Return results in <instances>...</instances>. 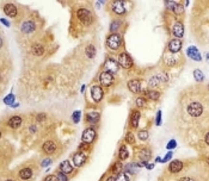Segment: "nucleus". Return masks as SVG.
<instances>
[{
    "instance_id": "f704fd0d",
    "label": "nucleus",
    "mask_w": 209,
    "mask_h": 181,
    "mask_svg": "<svg viewBox=\"0 0 209 181\" xmlns=\"http://www.w3.org/2000/svg\"><path fill=\"white\" fill-rule=\"evenodd\" d=\"M119 25H121V23H119L118 20H114V22L111 23V25H110V31H111L112 34H115V31H117Z\"/></svg>"
},
{
    "instance_id": "0eeeda50",
    "label": "nucleus",
    "mask_w": 209,
    "mask_h": 181,
    "mask_svg": "<svg viewBox=\"0 0 209 181\" xmlns=\"http://www.w3.org/2000/svg\"><path fill=\"white\" fill-rule=\"evenodd\" d=\"M99 81H100V83H102V86L108 87V86H110V85L114 82V76H112L111 73L103 72L99 75Z\"/></svg>"
},
{
    "instance_id": "2f4dec72",
    "label": "nucleus",
    "mask_w": 209,
    "mask_h": 181,
    "mask_svg": "<svg viewBox=\"0 0 209 181\" xmlns=\"http://www.w3.org/2000/svg\"><path fill=\"white\" fill-rule=\"evenodd\" d=\"M4 103L6 104V105H13L15 104V95L13 94H9L7 97H5V99H4Z\"/></svg>"
},
{
    "instance_id": "864d4df0",
    "label": "nucleus",
    "mask_w": 209,
    "mask_h": 181,
    "mask_svg": "<svg viewBox=\"0 0 209 181\" xmlns=\"http://www.w3.org/2000/svg\"><path fill=\"white\" fill-rule=\"evenodd\" d=\"M107 181H115V178H114V176H110V178L107 179Z\"/></svg>"
},
{
    "instance_id": "cd10ccee",
    "label": "nucleus",
    "mask_w": 209,
    "mask_h": 181,
    "mask_svg": "<svg viewBox=\"0 0 209 181\" xmlns=\"http://www.w3.org/2000/svg\"><path fill=\"white\" fill-rule=\"evenodd\" d=\"M194 78H195V80L199 82H202L204 80V75H203V73L201 72L200 69H196L195 72H194Z\"/></svg>"
},
{
    "instance_id": "9b49d317",
    "label": "nucleus",
    "mask_w": 209,
    "mask_h": 181,
    "mask_svg": "<svg viewBox=\"0 0 209 181\" xmlns=\"http://www.w3.org/2000/svg\"><path fill=\"white\" fill-rule=\"evenodd\" d=\"M182 168H183V162L179 161V160H173V161H171L170 164H169V171H170V173H173V174L181 172Z\"/></svg>"
},
{
    "instance_id": "7c9ffc66",
    "label": "nucleus",
    "mask_w": 209,
    "mask_h": 181,
    "mask_svg": "<svg viewBox=\"0 0 209 181\" xmlns=\"http://www.w3.org/2000/svg\"><path fill=\"white\" fill-rule=\"evenodd\" d=\"M122 168H123V164L119 162V161H118V162H115L114 166H112V173H115V174H116V173H122L121 172Z\"/></svg>"
},
{
    "instance_id": "6e6552de",
    "label": "nucleus",
    "mask_w": 209,
    "mask_h": 181,
    "mask_svg": "<svg viewBox=\"0 0 209 181\" xmlns=\"http://www.w3.org/2000/svg\"><path fill=\"white\" fill-rule=\"evenodd\" d=\"M91 97L96 103L103 99V88L98 85H93L91 87Z\"/></svg>"
},
{
    "instance_id": "4d7b16f0",
    "label": "nucleus",
    "mask_w": 209,
    "mask_h": 181,
    "mask_svg": "<svg viewBox=\"0 0 209 181\" xmlns=\"http://www.w3.org/2000/svg\"><path fill=\"white\" fill-rule=\"evenodd\" d=\"M206 162H207V164H208V166H209V157H208V159H207V161H206Z\"/></svg>"
},
{
    "instance_id": "a878e982",
    "label": "nucleus",
    "mask_w": 209,
    "mask_h": 181,
    "mask_svg": "<svg viewBox=\"0 0 209 181\" xmlns=\"http://www.w3.org/2000/svg\"><path fill=\"white\" fill-rule=\"evenodd\" d=\"M129 154H128V150H127V147L126 145H122L121 148H119V153H118V157H119V160L121 161H124V160H127Z\"/></svg>"
},
{
    "instance_id": "5701e85b",
    "label": "nucleus",
    "mask_w": 209,
    "mask_h": 181,
    "mask_svg": "<svg viewBox=\"0 0 209 181\" xmlns=\"http://www.w3.org/2000/svg\"><path fill=\"white\" fill-rule=\"evenodd\" d=\"M19 176L20 179L23 180H29L31 176H32V171L30 168H23L20 172H19Z\"/></svg>"
},
{
    "instance_id": "4468645a",
    "label": "nucleus",
    "mask_w": 209,
    "mask_h": 181,
    "mask_svg": "<svg viewBox=\"0 0 209 181\" xmlns=\"http://www.w3.org/2000/svg\"><path fill=\"white\" fill-rule=\"evenodd\" d=\"M128 88L133 93H139L141 92V83L139 80H130L128 82Z\"/></svg>"
},
{
    "instance_id": "c03bdc74",
    "label": "nucleus",
    "mask_w": 209,
    "mask_h": 181,
    "mask_svg": "<svg viewBox=\"0 0 209 181\" xmlns=\"http://www.w3.org/2000/svg\"><path fill=\"white\" fill-rule=\"evenodd\" d=\"M43 181H57V178L54 176V175H48Z\"/></svg>"
},
{
    "instance_id": "58836bf2",
    "label": "nucleus",
    "mask_w": 209,
    "mask_h": 181,
    "mask_svg": "<svg viewBox=\"0 0 209 181\" xmlns=\"http://www.w3.org/2000/svg\"><path fill=\"white\" fill-rule=\"evenodd\" d=\"M136 105L139 106V107H144V106H146L145 98H142V97H139V98L136 99Z\"/></svg>"
},
{
    "instance_id": "b1692460",
    "label": "nucleus",
    "mask_w": 209,
    "mask_h": 181,
    "mask_svg": "<svg viewBox=\"0 0 209 181\" xmlns=\"http://www.w3.org/2000/svg\"><path fill=\"white\" fill-rule=\"evenodd\" d=\"M87 122L90 123V124H96L98 120H99V113L98 112H91V113H89L87 115Z\"/></svg>"
},
{
    "instance_id": "8fccbe9b",
    "label": "nucleus",
    "mask_w": 209,
    "mask_h": 181,
    "mask_svg": "<svg viewBox=\"0 0 209 181\" xmlns=\"http://www.w3.org/2000/svg\"><path fill=\"white\" fill-rule=\"evenodd\" d=\"M178 181H194V180L190 179V178H182V179H179Z\"/></svg>"
},
{
    "instance_id": "a211bd4d",
    "label": "nucleus",
    "mask_w": 209,
    "mask_h": 181,
    "mask_svg": "<svg viewBox=\"0 0 209 181\" xmlns=\"http://www.w3.org/2000/svg\"><path fill=\"white\" fill-rule=\"evenodd\" d=\"M55 150H56V144H55L54 142L48 141V142H46L43 144V151L46 154H52V153H54Z\"/></svg>"
},
{
    "instance_id": "c9c22d12",
    "label": "nucleus",
    "mask_w": 209,
    "mask_h": 181,
    "mask_svg": "<svg viewBox=\"0 0 209 181\" xmlns=\"http://www.w3.org/2000/svg\"><path fill=\"white\" fill-rule=\"evenodd\" d=\"M137 136H139V138H140L141 141H146V139L148 138V131H147V130H140Z\"/></svg>"
},
{
    "instance_id": "c85d7f7f",
    "label": "nucleus",
    "mask_w": 209,
    "mask_h": 181,
    "mask_svg": "<svg viewBox=\"0 0 209 181\" xmlns=\"http://www.w3.org/2000/svg\"><path fill=\"white\" fill-rule=\"evenodd\" d=\"M161 80H164V79H161L160 76H153V78H151L149 79V81H148V85L151 86V87H155L159 82L161 81Z\"/></svg>"
},
{
    "instance_id": "f8f14e48",
    "label": "nucleus",
    "mask_w": 209,
    "mask_h": 181,
    "mask_svg": "<svg viewBox=\"0 0 209 181\" xmlns=\"http://www.w3.org/2000/svg\"><path fill=\"white\" fill-rule=\"evenodd\" d=\"M182 41L178 39V38H174L172 39L170 43H169V50L171 53H178L181 49H182Z\"/></svg>"
},
{
    "instance_id": "7ed1b4c3",
    "label": "nucleus",
    "mask_w": 209,
    "mask_h": 181,
    "mask_svg": "<svg viewBox=\"0 0 209 181\" xmlns=\"http://www.w3.org/2000/svg\"><path fill=\"white\" fill-rule=\"evenodd\" d=\"M203 112V106L200 103H191L188 106V113L192 117H200Z\"/></svg>"
},
{
    "instance_id": "de8ad7c7",
    "label": "nucleus",
    "mask_w": 209,
    "mask_h": 181,
    "mask_svg": "<svg viewBox=\"0 0 209 181\" xmlns=\"http://www.w3.org/2000/svg\"><path fill=\"white\" fill-rule=\"evenodd\" d=\"M166 63L169 64V66H173V64L176 63V61H174V58H167V60H166Z\"/></svg>"
},
{
    "instance_id": "2eb2a0df",
    "label": "nucleus",
    "mask_w": 209,
    "mask_h": 181,
    "mask_svg": "<svg viewBox=\"0 0 209 181\" xmlns=\"http://www.w3.org/2000/svg\"><path fill=\"white\" fill-rule=\"evenodd\" d=\"M22 31L24 32V34H30V32H32L34 30H35V23L34 22H31V20H27V22H24L23 24H22Z\"/></svg>"
},
{
    "instance_id": "49530a36",
    "label": "nucleus",
    "mask_w": 209,
    "mask_h": 181,
    "mask_svg": "<svg viewBox=\"0 0 209 181\" xmlns=\"http://www.w3.org/2000/svg\"><path fill=\"white\" fill-rule=\"evenodd\" d=\"M50 163H52V160H50V159H46V160H43V161H42V167L49 166Z\"/></svg>"
},
{
    "instance_id": "39448f33",
    "label": "nucleus",
    "mask_w": 209,
    "mask_h": 181,
    "mask_svg": "<svg viewBox=\"0 0 209 181\" xmlns=\"http://www.w3.org/2000/svg\"><path fill=\"white\" fill-rule=\"evenodd\" d=\"M118 64L122 66L123 68H130L133 66V60L127 53H122L118 56Z\"/></svg>"
},
{
    "instance_id": "473e14b6",
    "label": "nucleus",
    "mask_w": 209,
    "mask_h": 181,
    "mask_svg": "<svg viewBox=\"0 0 209 181\" xmlns=\"http://www.w3.org/2000/svg\"><path fill=\"white\" fill-rule=\"evenodd\" d=\"M115 181H129V178L126 173H118L117 176L115 178Z\"/></svg>"
},
{
    "instance_id": "37998d69",
    "label": "nucleus",
    "mask_w": 209,
    "mask_h": 181,
    "mask_svg": "<svg viewBox=\"0 0 209 181\" xmlns=\"http://www.w3.org/2000/svg\"><path fill=\"white\" fill-rule=\"evenodd\" d=\"M176 147H177V143H176L174 139H171V141L167 143V149H173V148H176Z\"/></svg>"
},
{
    "instance_id": "e433bc0d",
    "label": "nucleus",
    "mask_w": 209,
    "mask_h": 181,
    "mask_svg": "<svg viewBox=\"0 0 209 181\" xmlns=\"http://www.w3.org/2000/svg\"><path fill=\"white\" fill-rule=\"evenodd\" d=\"M172 11L176 14H181V13H183V11H184V7H183L181 4H177V2H176V5H174Z\"/></svg>"
},
{
    "instance_id": "bb28decb",
    "label": "nucleus",
    "mask_w": 209,
    "mask_h": 181,
    "mask_svg": "<svg viewBox=\"0 0 209 181\" xmlns=\"http://www.w3.org/2000/svg\"><path fill=\"white\" fill-rule=\"evenodd\" d=\"M44 53V48L41 44H34L32 45V54L35 56H41Z\"/></svg>"
},
{
    "instance_id": "3c124183",
    "label": "nucleus",
    "mask_w": 209,
    "mask_h": 181,
    "mask_svg": "<svg viewBox=\"0 0 209 181\" xmlns=\"http://www.w3.org/2000/svg\"><path fill=\"white\" fill-rule=\"evenodd\" d=\"M204 141H206V143L209 145V132L207 134V135H206V138H204Z\"/></svg>"
},
{
    "instance_id": "a19ab883",
    "label": "nucleus",
    "mask_w": 209,
    "mask_h": 181,
    "mask_svg": "<svg viewBox=\"0 0 209 181\" xmlns=\"http://www.w3.org/2000/svg\"><path fill=\"white\" fill-rule=\"evenodd\" d=\"M155 124H157V125H160V124H161V111H158V113H157Z\"/></svg>"
},
{
    "instance_id": "09e8293b",
    "label": "nucleus",
    "mask_w": 209,
    "mask_h": 181,
    "mask_svg": "<svg viewBox=\"0 0 209 181\" xmlns=\"http://www.w3.org/2000/svg\"><path fill=\"white\" fill-rule=\"evenodd\" d=\"M1 23L4 24V25H6V26H10V23L6 20V19H4V18H1Z\"/></svg>"
},
{
    "instance_id": "72a5a7b5",
    "label": "nucleus",
    "mask_w": 209,
    "mask_h": 181,
    "mask_svg": "<svg viewBox=\"0 0 209 181\" xmlns=\"http://www.w3.org/2000/svg\"><path fill=\"white\" fill-rule=\"evenodd\" d=\"M126 142L129 144H134L135 143V137L133 135V132H128L126 135Z\"/></svg>"
},
{
    "instance_id": "423d86ee",
    "label": "nucleus",
    "mask_w": 209,
    "mask_h": 181,
    "mask_svg": "<svg viewBox=\"0 0 209 181\" xmlns=\"http://www.w3.org/2000/svg\"><path fill=\"white\" fill-rule=\"evenodd\" d=\"M104 69L105 72H109V73H116L118 70V63L114 60V58H107L105 62H104Z\"/></svg>"
},
{
    "instance_id": "6e6d98bb",
    "label": "nucleus",
    "mask_w": 209,
    "mask_h": 181,
    "mask_svg": "<svg viewBox=\"0 0 209 181\" xmlns=\"http://www.w3.org/2000/svg\"><path fill=\"white\" fill-rule=\"evenodd\" d=\"M19 106V104H13V105H12V107H18Z\"/></svg>"
},
{
    "instance_id": "20e7f679",
    "label": "nucleus",
    "mask_w": 209,
    "mask_h": 181,
    "mask_svg": "<svg viewBox=\"0 0 209 181\" xmlns=\"http://www.w3.org/2000/svg\"><path fill=\"white\" fill-rule=\"evenodd\" d=\"M94 138H96V131L92 127H87V129L84 130L82 139L85 144H91L92 142L94 141Z\"/></svg>"
},
{
    "instance_id": "aec40b11",
    "label": "nucleus",
    "mask_w": 209,
    "mask_h": 181,
    "mask_svg": "<svg viewBox=\"0 0 209 181\" xmlns=\"http://www.w3.org/2000/svg\"><path fill=\"white\" fill-rule=\"evenodd\" d=\"M139 120H140V112L139 111H133L132 112V118H130V124L133 127H139Z\"/></svg>"
},
{
    "instance_id": "603ef678",
    "label": "nucleus",
    "mask_w": 209,
    "mask_h": 181,
    "mask_svg": "<svg viewBox=\"0 0 209 181\" xmlns=\"http://www.w3.org/2000/svg\"><path fill=\"white\" fill-rule=\"evenodd\" d=\"M146 168H147V169H152V168H154V164H153V163H152V164H147Z\"/></svg>"
},
{
    "instance_id": "052dcab7",
    "label": "nucleus",
    "mask_w": 209,
    "mask_h": 181,
    "mask_svg": "<svg viewBox=\"0 0 209 181\" xmlns=\"http://www.w3.org/2000/svg\"><path fill=\"white\" fill-rule=\"evenodd\" d=\"M208 88H209V85H208Z\"/></svg>"
},
{
    "instance_id": "5fc2aeb1",
    "label": "nucleus",
    "mask_w": 209,
    "mask_h": 181,
    "mask_svg": "<svg viewBox=\"0 0 209 181\" xmlns=\"http://www.w3.org/2000/svg\"><path fill=\"white\" fill-rule=\"evenodd\" d=\"M160 161H161V159H160V157H157V159H155V162H160Z\"/></svg>"
},
{
    "instance_id": "13d9d810",
    "label": "nucleus",
    "mask_w": 209,
    "mask_h": 181,
    "mask_svg": "<svg viewBox=\"0 0 209 181\" xmlns=\"http://www.w3.org/2000/svg\"><path fill=\"white\" fill-rule=\"evenodd\" d=\"M207 60H208V62H209V54H207Z\"/></svg>"
},
{
    "instance_id": "ea45409f",
    "label": "nucleus",
    "mask_w": 209,
    "mask_h": 181,
    "mask_svg": "<svg viewBox=\"0 0 209 181\" xmlns=\"http://www.w3.org/2000/svg\"><path fill=\"white\" fill-rule=\"evenodd\" d=\"M80 115H82L80 111H75V112L73 113V122H74V123H79V120H80Z\"/></svg>"
},
{
    "instance_id": "ddd939ff",
    "label": "nucleus",
    "mask_w": 209,
    "mask_h": 181,
    "mask_svg": "<svg viewBox=\"0 0 209 181\" xmlns=\"http://www.w3.org/2000/svg\"><path fill=\"white\" fill-rule=\"evenodd\" d=\"M172 32L176 37L182 38L183 35H184V25H183L182 23H179V22H178V23H176V24L173 25Z\"/></svg>"
},
{
    "instance_id": "4c0bfd02",
    "label": "nucleus",
    "mask_w": 209,
    "mask_h": 181,
    "mask_svg": "<svg viewBox=\"0 0 209 181\" xmlns=\"http://www.w3.org/2000/svg\"><path fill=\"white\" fill-rule=\"evenodd\" d=\"M56 178H57V181H68L67 176H66V174H65V173H62L61 171H60V172H57V174H56Z\"/></svg>"
},
{
    "instance_id": "393cba45",
    "label": "nucleus",
    "mask_w": 209,
    "mask_h": 181,
    "mask_svg": "<svg viewBox=\"0 0 209 181\" xmlns=\"http://www.w3.org/2000/svg\"><path fill=\"white\" fill-rule=\"evenodd\" d=\"M152 156V151L148 149V148H144L141 151H140V159L142 161H148Z\"/></svg>"
},
{
    "instance_id": "79ce46f5",
    "label": "nucleus",
    "mask_w": 209,
    "mask_h": 181,
    "mask_svg": "<svg viewBox=\"0 0 209 181\" xmlns=\"http://www.w3.org/2000/svg\"><path fill=\"white\" fill-rule=\"evenodd\" d=\"M172 155H173V153H172V151H170V153H167V154H166V156L164 157L163 160H161V162H163V163H165V162H167V161H170V160L172 159Z\"/></svg>"
},
{
    "instance_id": "dca6fc26",
    "label": "nucleus",
    "mask_w": 209,
    "mask_h": 181,
    "mask_svg": "<svg viewBox=\"0 0 209 181\" xmlns=\"http://www.w3.org/2000/svg\"><path fill=\"white\" fill-rule=\"evenodd\" d=\"M112 10L115 13L117 14H123L126 12V7H124V4L122 1H115L112 4Z\"/></svg>"
},
{
    "instance_id": "f257e3e1",
    "label": "nucleus",
    "mask_w": 209,
    "mask_h": 181,
    "mask_svg": "<svg viewBox=\"0 0 209 181\" xmlns=\"http://www.w3.org/2000/svg\"><path fill=\"white\" fill-rule=\"evenodd\" d=\"M77 14H78V18L80 19V22L84 23L85 25H89L92 23V14L87 9H79Z\"/></svg>"
},
{
    "instance_id": "f03ea898",
    "label": "nucleus",
    "mask_w": 209,
    "mask_h": 181,
    "mask_svg": "<svg viewBox=\"0 0 209 181\" xmlns=\"http://www.w3.org/2000/svg\"><path fill=\"white\" fill-rule=\"evenodd\" d=\"M107 44H108L110 49L117 50L119 48V45H121V36L117 35V34H111L107 39Z\"/></svg>"
},
{
    "instance_id": "412c9836",
    "label": "nucleus",
    "mask_w": 209,
    "mask_h": 181,
    "mask_svg": "<svg viewBox=\"0 0 209 181\" xmlns=\"http://www.w3.org/2000/svg\"><path fill=\"white\" fill-rule=\"evenodd\" d=\"M60 171L65 174H69V173L73 172V167L72 164L68 162V161H64V162H61L60 164Z\"/></svg>"
},
{
    "instance_id": "bf43d9fd",
    "label": "nucleus",
    "mask_w": 209,
    "mask_h": 181,
    "mask_svg": "<svg viewBox=\"0 0 209 181\" xmlns=\"http://www.w3.org/2000/svg\"><path fill=\"white\" fill-rule=\"evenodd\" d=\"M6 181H12V180H6Z\"/></svg>"
},
{
    "instance_id": "9d476101",
    "label": "nucleus",
    "mask_w": 209,
    "mask_h": 181,
    "mask_svg": "<svg viewBox=\"0 0 209 181\" xmlns=\"http://www.w3.org/2000/svg\"><path fill=\"white\" fill-rule=\"evenodd\" d=\"M186 54L188 56L192 58V60H195V61H201L202 58H201V54L200 51H199V49L196 48V46H194V45H191L188 48V50H186Z\"/></svg>"
},
{
    "instance_id": "c756f323",
    "label": "nucleus",
    "mask_w": 209,
    "mask_h": 181,
    "mask_svg": "<svg viewBox=\"0 0 209 181\" xmlns=\"http://www.w3.org/2000/svg\"><path fill=\"white\" fill-rule=\"evenodd\" d=\"M86 55H87V57L93 58L94 55H96V48H94L93 45H89V46L86 48Z\"/></svg>"
},
{
    "instance_id": "6ab92c4d",
    "label": "nucleus",
    "mask_w": 209,
    "mask_h": 181,
    "mask_svg": "<svg viewBox=\"0 0 209 181\" xmlns=\"http://www.w3.org/2000/svg\"><path fill=\"white\" fill-rule=\"evenodd\" d=\"M20 124H22V118L18 117V116H15V117L9 119V127H12V129H17V127H20Z\"/></svg>"
},
{
    "instance_id": "a18cd8bd",
    "label": "nucleus",
    "mask_w": 209,
    "mask_h": 181,
    "mask_svg": "<svg viewBox=\"0 0 209 181\" xmlns=\"http://www.w3.org/2000/svg\"><path fill=\"white\" fill-rule=\"evenodd\" d=\"M46 118H47V116L44 115V113H41V115H38V116H37V120H38V122H43Z\"/></svg>"
},
{
    "instance_id": "1a4fd4ad",
    "label": "nucleus",
    "mask_w": 209,
    "mask_h": 181,
    "mask_svg": "<svg viewBox=\"0 0 209 181\" xmlns=\"http://www.w3.org/2000/svg\"><path fill=\"white\" fill-rule=\"evenodd\" d=\"M87 160V156L85 153H82V151H78L73 155V163L75 167H82L84 163L86 162Z\"/></svg>"
},
{
    "instance_id": "4be33fe9",
    "label": "nucleus",
    "mask_w": 209,
    "mask_h": 181,
    "mask_svg": "<svg viewBox=\"0 0 209 181\" xmlns=\"http://www.w3.org/2000/svg\"><path fill=\"white\" fill-rule=\"evenodd\" d=\"M144 94H145V97H147L148 99L151 100H158L160 98V93H159L158 90H146Z\"/></svg>"
},
{
    "instance_id": "f3484780",
    "label": "nucleus",
    "mask_w": 209,
    "mask_h": 181,
    "mask_svg": "<svg viewBox=\"0 0 209 181\" xmlns=\"http://www.w3.org/2000/svg\"><path fill=\"white\" fill-rule=\"evenodd\" d=\"M4 11L9 17H16L17 16V7L13 4H6L5 7H4Z\"/></svg>"
}]
</instances>
